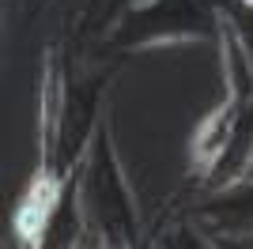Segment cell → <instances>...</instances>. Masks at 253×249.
Returning a JSON list of instances; mask_svg holds the SVG:
<instances>
[{"mask_svg":"<svg viewBox=\"0 0 253 249\" xmlns=\"http://www.w3.org/2000/svg\"><path fill=\"white\" fill-rule=\"evenodd\" d=\"M234 124H238V102H234V98L219 102L208 117L197 121V128H193V159H197L204 170H211L215 163L227 159Z\"/></svg>","mask_w":253,"mask_h":249,"instance_id":"obj_1","label":"cell"},{"mask_svg":"<svg viewBox=\"0 0 253 249\" xmlns=\"http://www.w3.org/2000/svg\"><path fill=\"white\" fill-rule=\"evenodd\" d=\"M238 4H253V0H238Z\"/></svg>","mask_w":253,"mask_h":249,"instance_id":"obj_2","label":"cell"}]
</instances>
